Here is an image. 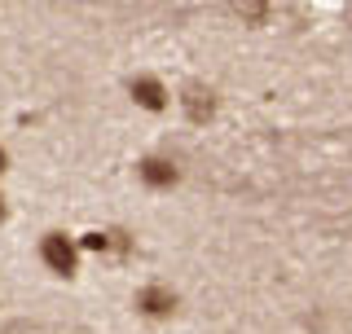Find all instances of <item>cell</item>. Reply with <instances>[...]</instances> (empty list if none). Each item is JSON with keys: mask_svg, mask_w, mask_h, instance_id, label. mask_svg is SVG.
I'll list each match as a JSON object with an SVG mask.
<instances>
[{"mask_svg": "<svg viewBox=\"0 0 352 334\" xmlns=\"http://www.w3.org/2000/svg\"><path fill=\"white\" fill-rule=\"evenodd\" d=\"M40 264L53 277H75L84 264V247H80V233H66V229H44L36 242Z\"/></svg>", "mask_w": 352, "mask_h": 334, "instance_id": "cell-1", "label": "cell"}, {"mask_svg": "<svg viewBox=\"0 0 352 334\" xmlns=\"http://www.w3.org/2000/svg\"><path fill=\"white\" fill-rule=\"evenodd\" d=\"M5 172H9V150L0 146V176H5Z\"/></svg>", "mask_w": 352, "mask_h": 334, "instance_id": "cell-7", "label": "cell"}, {"mask_svg": "<svg viewBox=\"0 0 352 334\" xmlns=\"http://www.w3.org/2000/svg\"><path fill=\"white\" fill-rule=\"evenodd\" d=\"M5 220H9V194L0 189V225H5Z\"/></svg>", "mask_w": 352, "mask_h": 334, "instance_id": "cell-6", "label": "cell"}, {"mask_svg": "<svg viewBox=\"0 0 352 334\" xmlns=\"http://www.w3.org/2000/svg\"><path fill=\"white\" fill-rule=\"evenodd\" d=\"M132 308H137V317L146 321H172L181 313V291L168 282H146L137 286V295H132Z\"/></svg>", "mask_w": 352, "mask_h": 334, "instance_id": "cell-3", "label": "cell"}, {"mask_svg": "<svg viewBox=\"0 0 352 334\" xmlns=\"http://www.w3.org/2000/svg\"><path fill=\"white\" fill-rule=\"evenodd\" d=\"M128 102L137 106V110H146V115H163V110H172L176 93L168 88V80H163V75L137 71V75L128 80Z\"/></svg>", "mask_w": 352, "mask_h": 334, "instance_id": "cell-2", "label": "cell"}, {"mask_svg": "<svg viewBox=\"0 0 352 334\" xmlns=\"http://www.w3.org/2000/svg\"><path fill=\"white\" fill-rule=\"evenodd\" d=\"M176 106L190 115V124H207V119H216L220 97H216V88H207V84H190V88L176 93Z\"/></svg>", "mask_w": 352, "mask_h": 334, "instance_id": "cell-5", "label": "cell"}, {"mask_svg": "<svg viewBox=\"0 0 352 334\" xmlns=\"http://www.w3.org/2000/svg\"><path fill=\"white\" fill-rule=\"evenodd\" d=\"M137 181L146 185L150 194H172V189L185 181V167H181V159H172V154H141Z\"/></svg>", "mask_w": 352, "mask_h": 334, "instance_id": "cell-4", "label": "cell"}]
</instances>
